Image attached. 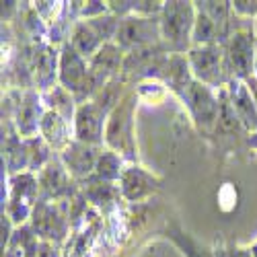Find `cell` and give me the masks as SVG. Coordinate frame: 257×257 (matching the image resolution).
<instances>
[{
  "instance_id": "obj_1",
  "label": "cell",
  "mask_w": 257,
  "mask_h": 257,
  "mask_svg": "<svg viewBox=\"0 0 257 257\" xmlns=\"http://www.w3.org/2000/svg\"><path fill=\"white\" fill-rule=\"evenodd\" d=\"M196 3L169 0L161 13L163 48L169 54H187L191 50V33L196 25Z\"/></svg>"
},
{
  "instance_id": "obj_2",
  "label": "cell",
  "mask_w": 257,
  "mask_h": 257,
  "mask_svg": "<svg viewBox=\"0 0 257 257\" xmlns=\"http://www.w3.org/2000/svg\"><path fill=\"white\" fill-rule=\"evenodd\" d=\"M134 111H136V93H123L121 101L113 107L107 117L105 144L113 153L121 155L125 161H136L134 144Z\"/></svg>"
},
{
  "instance_id": "obj_3",
  "label": "cell",
  "mask_w": 257,
  "mask_h": 257,
  "mask_svg": "<svg viewBox=\"0 0 257 257\" xmlns=\"http://www.w3.org/2000/svg\"><path fill=\"white\" fill-rule=\"evenodd\" d=\"M70 200H39L31 214V228L39 241L60 245L70 232Z\"/></svg>"
},
{
  "instance_id": "obj_4",
  "label": "cell",
  "mask_w": 257,
  "mask_h": 257,
  "mask_svg": "<svg viewBox=\"0 0 257 257\" xmlns=\"http://www.w3.org/2000/svg\"><path fill=\"white\" fill-rule=\"evenodd\" d=\"M125 54L163 46L161 35V15L159 17H142V15H127L121 19L115 41Z\"/></svg>"
},
{
  "instance_id": "obj_5",
  "label": "cell",
  "mask_w": 257,
  "mask_h": 257,
  "mask_svg": "<svg viewBox=\"0 0 257 257\" xmlns=\"http://www.w3.org/2000/svg\"><path fill=\"white\" fill-rule=\"evenodd\" d=\"M255 44L257 37L253 29H230L224 48V64L228 78L249 80L255 76Z\"/></svg>"
},
{
  "instance_id": "obj_6",
  "label": "cell",
  "mask_w": 257,
  "mask_h": 257,
  "mask_svg": "<svg viewBox=\"0 0 257 257\" xmlns=\"http://www.w3.org/2000/svg\"><path fill=\"white\" fill-rule=\"evenodd\" d=\"M177 95L185 103V107L189 109L196 125L202 132L216 130L220 103H218V97L214 95V91L210 87H206V84H202L196 78H191L189 82H185L183 87L177 91Z\"/></svg>"
},
{
  "instance_id": "obj_7",
  "label": "cell",
  "mask_w": 257,
  "mask_h": 257,
  "mask_svg": "<svg viewBox=\"0 0 257 257\" xmlns=\"http://www.w3.org/2000/svg\"><path fill=\"white\" fill-rule=\"evenodd\" d=\"M187 62L191 74L196 80L210 89H224L228 84V72L224 64V48L222 44L218 46H200L191 48L187 54Z\"/></svg>"
},
{
  "instance_id": "obj_8",
  "label": "cell",
  "mask_w": 257,
  "mask_h": 257,
  "mask_svg": "<svg viewBox=\"0 0 257 257\" xmlns=\"http://www.w3.org/2000/svg\"><path fill=\"white\" fill-rule=\"evenodd\" d=\"M58 84H62L70 95H74L76 103H87V84H89V60H84L70 41L60 46V72Z\"/></svg>"
},
{
  "instance_id": "obj_9",
  "label": "cell",
  "mask_w": 257,
  "mask_h": 257,
  "mask_svg": "<svg viewBox=\"0 0 257 257\" xmlns=\"http://www.w3.org/2000/svg\"><path fill=\"white\" fill-rule=\"evenodd\" d=\"M39 202V181L33 173H17L11 177L7 216L15 226H23Z\"/></svg>"
},
{
  "instance_id": "obj_10",
  "label": "cell",
  "mask_w": 257,
  "mask_h": 257,
  "mask_svg": "<svg viewBox=\"0 0 257 257\" xmlns=\"http://www.w3.org/2000/svg\"><path fill=\"white\" fill-rule=\"evenodd\" d=\"M107 117H109V113H107L103 107H99L95 101L80 103L76 107L74 121H72L74 140L95 146V148H103Z\"/></svg>"
},
{
  "instance_id": "obj_11",
  "label": "cell",
  "mask_w": 257,
  "mask_h": 257,
  "mask_svg": "<svg viewBox=\"0 0 257 257\" xmlns=\"http://www.w3.org/2000/svg\"><path fill=\"white\" fill-rule=\"evenodd\" d=\"M39 200H66L72 196V177L60 159H52L37 173Z\"/></svg>"
},
{
  "instance_id": "obj_12",
  "label": "cell",
  "mask_w": 257,
  "mask_h": 257,
  "mask_svg": "<svg viewBox=\"0 0 257 257\" xmlns=\"http://www.w3.org/2000/svg\"><path fill=\"white\" fill-rule=\"evenodd\" d=\"M101 151L103 148H95V146L72 140L60 153V161L64 163V167H66V171L70 173L72 179L87 181L95 173V165H97V159H99Z\"/></svg>"
},
{
  "instance_id": "obj_13",
  "label": "cell",
  "mask_w": 257,
  "mask_h": 257,
  "mask_svg": "<svg viewBox=\"0 0 257 257\" xmlns=\"http://www.w3.org/2000/svg\"><path fill=\"white\" fill-rule=\"evenodd\" d=\"M117 183H119L117 189H119L121 198L127 202H140L151 194H155V191L161 187L159 177H155L153 173H148L146 169H142L140 165H134V163L125 165Z\"/></svg>"
},
{
  "instance_id": "obj_14",
  "label": "cell",
  "mask_w": 257,
  "mask_h": 257,
  "mask_svg": "<svg viewBox=\"0 0 257 257\" xmlns=\"http://www.w3.org/2000/svg\"><path fill=\"white\" fill-rule=\"evenodd\" d=\"M58 72H60V50L52 44L37 46L33 54V76L37 89L46 93L52 87H56Z\"/></svg>"
},
{
  "instance_id": "obj_15",
  "label": "cell",
  "mask_w": 257,
  "mask_h": 257,
  "mask_svg": "<svg viewBox=\"0 0 257 257\" xmlns=\"http://www.w3.org/2000/svg\"><path fill=\"white\" fill-rule=\"evenodd\" d=\"M46 113V105L41 99V93L27 91L23 95L17 109V130L23 138H35L39 136V125Z\"/></svg>"
},
{
  "instance_id": "obj_16",
  "label": "cell",
  "mask_w": 257,
  "mask_h": 257,
  "mask_svg": "<svg viewBox=\"0 0 257 257\" xmlns=\"http://www.w3.org/2000/svg\"><path fill=\"white\" fill-rule=\"evenodd\" d=\"M226 93H228L230 105H232L234 113H237L241 125L247 127V130H251V132H255L257 130V105H255V101L249 93L247 82L237 80V78L228 80Z\"/></svg>"
},
{
  "instance_id": "obj_17",
  "label": "cell",
  "mask_w": 257,
  "mask_h": 257,
  "mask_svg": "<svg viewBox=\"0 0 257 257\" xmlns=\"http://www.w3.org/2000/svg\"><path fill=\"white\" fill-rule=\"evenodd\" d=\"M70 125L72 123L66 117H62L56 111L46 109L44 119H41V125H39V136L50 144L52 151L62 153L64 148H66L74 140V130Z\"/></svg>"
},
{
  "instance_id": "obj_18",
  "label": "cell",
  "mask_w": 257,
  "mask_h": 257,
  "mask_svg": "<svg viewBox=\"0 0 257 257\" xmlns=\"http://www.w3.org/2000/svg\"><path fill=\"white\" fill-rule=\"evenodd\" d=\"M70 46L84 58V60H91L105 44L103 39L99 37V33L93 29V25L89 21H74L72 27H70V35H68Z\"/></svg>"
},
{
  "instance_id": "obj_19",
  "label": "cell",
  "mask_w": 257,
  "mask_h": 257,
  "mask_svg": "<svg viewBox=\"0 0 257 257\" xmlns=\"http://www.w3.org/2000/svg\"><path fill=\"white\" fill-rule=\"evenodd\" d=\"M198 11V9H196ZM224 44V33L220 31V27L214 23V21L198 11L196 15V25H194V33H191V48H200V46H218Z\"/></svg>"
},
{
  "instance_id": "obj_20",
  "label": "cell",
  "mask_w": 257,
  "mask_h": 257,
  "mask_svg": "<svg viewBox=\"0 0 257 257\" xmlns=\"http://www.w3.org/2000/svg\"><path fill=\"white\" fill-rule=\"evenodd\" d=\"M41 99H44L46 109L60 113L62 117H66L70 123L74 121V113H76L78 103H76L74 95H70L66 89L62 87V84H56V87H52L50 91L41 93Z\"/></svg>"
},
{
  "instance_id": "obj_21",
  "label": "cell",
  "mask_w": 257,
  "mask_h": 257,
  "mask_svg": "<svg viewBox=\"0 0 257 257\" xmlns=\"http://www.w3.org/2000/svg\"><path fill=\"white\" fill-rule=\"evenodd\" d=\"M123 169H125V159L121 155L113 153L111 148H105V151H101V155L97 159L93 177H97L101 181H107V183H117L121 173H123Z\"/></svg>"
},
{
  "instance_id": "obj_22",
  "label": "cell",
  "mask_w": 257,
  "mask_h": 257,
  "mask_svg": "<svg viewBox=\"0 0 257 257\" xmlns=\"http://www.w3.org/2000/svg\"><path fill=\"white\" fill-rule=\"evenodd\" d=\"M117 196L121 194H119V189H115V183H107L97 177H89L84 181V200L95 206H107Z\"/></svg>"
},
{
  "instance_id": "obj_23",
  "label": "cell",
  "mask_w": 257,
  "mask_h": 257,
  "mask_svg": "<svg viewBox=\"0 0 257 257\" xmlns=\"http://www.w3.org/2000/svg\"><path fill=\"white\" fill-rule=\"evenodd\" d=\"M167 237L173 239V241L179 245V249L183 251L185 257H214L210 251H206L204 247H200L194 239L189 237L187 232H183V230H179V228H169V230H167Z\"/></svg>"
},
{
  "instance_id": "obj_24",
  "label": "cell",
  "mask_w": 257,
  "mask_h": 257,
  "mask_svg": "<svg viewBox=\"0 0 257 257\" xmlns=\"http://www.w3.org/2000/svg\"><path fill=\"white\" fill-rule=\"evenodd\" d=\"M37 257H60V249H58V245H54V243L39 241Z\"/></svg>"
},
{
  "instance_id": "obj_25",
  "label": "cell",
  "mask_w": 257,
  "mask_h": 257,
  "mask_svg": "<svg viewBox=\"0 0 257 257\" xmlns=\"http://www.w3.org/2000/svg\"><path fill=\"white\" fill-rule=\"evenodd\" d=\"M232 11L239 13V15H255L257 13V3H243V0H237V3H232Z\"/></svg>"
},
{
  "instance_id": "obj_26",
  "label": "cell",
  "mask_w": 257,
  "mask_h": 257,
  "mask_svg": "<svg viewBox=\"0 0 257 257\" xmlns=\"http://www.w3.org/2000/svg\"><path fill=\"white\" fill-rule=\"evenodd\" d=\"M245 82H247L249 93H251V97H253V101H255V105H257V76H251V78L245 80Z\"/></svg>"
},
{
  "instance_id": "obj_27",
  "label": "cell",
  "mask_w": 257,
  "mask_h": 257,
  "mask_svg": "<svg viewBox=\"0 0 257 257\" xmlns=\"http://www.w3.org/2000/svg\"><path fill=\"white\" fill-rule=\"evenodd\" d=\"M249 144H251V146H257V132H255V134H253V138H251V140H249Z\"/></svg>"
},
{
  "instance_id": "obj_28",
  "label": "cell",
  "mask_w": 257,
  "mask_h": 257,
  "mask_svg": "<svg viewBox=\"0 0 257 257\" xmlns=\"http://www.w3.org/2000/svg\"><path fill=\"white\" fill-rule=\"evenodd\" d=\"M255 76H257V44H255Z\"/></svg>"
}]
</instances>
